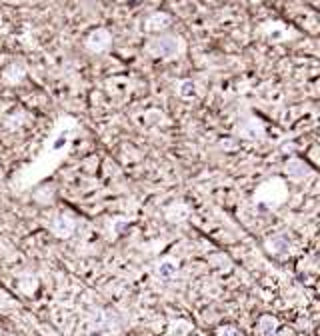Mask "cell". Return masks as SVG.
<instances>
[{
    "label": "cell",
    "mask_w": 320,
    "mask_h": 336,
    "mask_svg": "<svg viewBox=\"0 0 320 336\" xmlns=\"http://www.w3.org/2000/svg\"><path fill=\"white\" fill-rule=\"evenodd\" d=\"M72 130H76V124L72 118H60V122H58V128L54 132V136L50 138V146H46L44 154L38 158V162L32 168V178H28L26 184H32L34 180L50 174L54 170V166L60 162L66 154H68V148H70V142H72Z\"/></svg>",
    "instance_id": "1"
},
{
    "label": "cell",
    "mask_w": 320,
    "mask_h": 336,
    "mask_svg": "<svg viewBox=\"0 0 320 336\" xmlns=\"http://www.w3.org/2000/svg\"><path fill=\"white\" fill-rule=\"evenodd\" d=\"M178 270V266L174 264V262H162L160 266H158V274L160 276H164V278H168V276H172L174 272Z\"/></svg>",
    "instance_id": "10"
},
{
    "label": "cell",
    "mask_w": 320,
    "mask_h": 336,
    "mask_svg": "<svg viewBox=\"0 0 320 336\" xmlns=\"http://www.w3.org/2000/svg\"><path fill=\"white\" fill-rule=\"evenodd\" d=\"M218 336H242V334H240L238 328H234V326H222V328L218 330Z\"/></svg>",
    "instance_id": "11"
},
{
    "label": "cell",
    "mask_w": 320,
    "mask_h": 336,
    "mask_svg": "<svg viewBox=\"0 0 320 336\" xmlns=\"http://www.w3.org/2000/svg\"><path fill=\"white\" fill-rule=\"evenodd\" d=\"M286 192L288 190H286L284 182L280 178H272V180H266L264 184L258 188L256 200L262 202V204H268V206H276L286 198Z\"/></svg>",
    "instance_id": "2"
},
{
    "label": "cell",
    "mask_w": 320,
    "mask_h": 336,
    "mask_svg": "<svg viewBox=\"0 0 320 336\" xmlns=\"http://www.w3.org/2000/svg\"><path fill=\"white\" fill-rule=\"evenodd\" d=\"M284 170H286L288 178H294V180H300V178H304V176H308V174H310L308 166H306L302 160H298V158L288 160V162H286V166H284Z\"/></svg>",
    "instance_id": "6"
},
{
    "label": "cell",
    "mask_w": 320,
    "mask_h": 336,
    "mask_svg": "<svg viewBox=\"0 0 320 336\" xmlns=\"http://www.w3.org/2000/svg\"><path fill=\"white\" fill-rule=\"evenodd\" d=\"M266 246H268V250H270L272 254L282 256V254H286V252L290 250V242H288L284 236H274L272 240L266 242Z\"/></svg>",
    "instance_id": "7"
},
{
    "label": "cell",
    "mask_w": 320,
    "mask_h": 336,
    "mask_svg": "<svg viewBox=\"0 0 320 336\" xmlns=\"http://www.w3.org/2000/svg\"><path fill=\"white\" fill-rule=\"evenodd\" d=\"M276 318H272V316H264L262 320H260V330H262V334L264 336H270V332H274L276 330Z\"/></svg>",
    "instance_id": "8"
},
{
    "label": "cell",
    "mask_w": 320,
    "mask_h": 336,
    "mask_svg": "<svg viewBox=\"0 0 320 336\" xmlns=\"http://www.w3.org/2000/svg\"><path fill=\"white\" fill-rule=\"evenodd\" d=\"M146 50H148V54H152L156 58H174L176 54L182 52V42L176 36H162V38L148 42Z\"/></svg>",
    "instance_id": "3"
},
{
    "label": "cell",
    "mask_w": 320,
    "mask_h": 336,
    "mask_svg": "<svg viewBox=\"0 0 320 336\" xmlns=\"http://www.w3.org/2000/svg\"><path fill=\"white\" fill-rule=\"evenodd\" d=\"M52 230H54L56 236L68 238L72 234V230H74V220L68 214H58L54 218V222H52Z\"/></svg>",
    "instance_id": "5"
},
{
    "label": "cell",
    "mask_w": 320,
    "mask_h": 336,
    "mask_svg": "<svg viewBox=\"0 0 320 336\" xmlns=\"http://www.w3.org/2000/svg\"><path fill=\"white\" fill-rule=\"evenodd\" d=\"M164 26H168V16L166 14H154L148 20V28L150 30H158V28H164Z\"/></svg>",
    "instance_id": "9"
},
{
    "label": "cell",
    "mask_w": 320,
    "mask_h": 336,
    "mask_svg": "<svg viewBox=\"0 0 320 336\" xmlns=\"http://www.w3.org/2000/svg\"><path fill=\"white\" fill-rule=\"evenodd\" d=\"M86 46H88L92 52H102L110 46V34L102 28L94 30V32L88 36V40H86Z\"/></svg>",
    "instance_id": "4"
}]
</instances>
